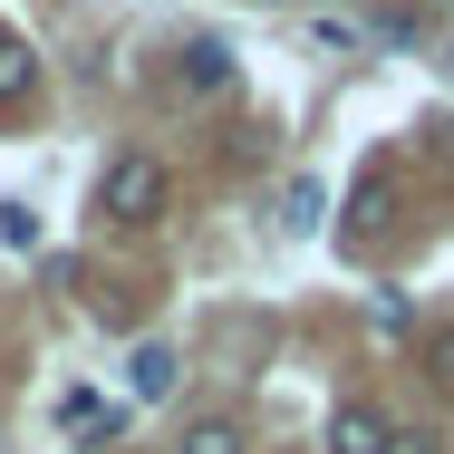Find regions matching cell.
<instances>
[{
  "label": "cell",
  "mask_w": 454,
  "mask_h": 454,
  "mask_svg": "<svg viewBox=\"0 0 454 454\" xmlns=\"http://www.w3.org/2000/svg\"><path fill=\"white\" fill-rule=\"evenodd\" d=\"M165 193H175V184H165L155 155H106V175H97V213H116V223L145 232V223L165 213Z\"/></svg>",
  "instance_id": "1"
},
{
  "label": "cell",
  "mask_w": 454,
  "mask_h": 454,
  "mask_svg": "<svg viewBox=\"0 0 454 454\" xmlns=\"http://www.w3.org/2000/svg\"><path fill=\"white\" fill-rule=\"evenodd\" d=\"M329 454H396V426H387V406H367V396H339V406H329Z\"/></svg>",
  "instance_id": "2"
},
{
  "label": "cell",
  "mask_w": 454,
  "mask_h": 454,
  "mask_svg": "<svg viewBox=\"0 0 454 454\" xmlns=\"http://www.w3.org/2000/svg\"><path fill=\"white\" fill-rule=\"evenodd\" d=\"M387 223H396V175H387V165H367L358 193H348V242H377Z\"/></svg>",
  "instance_id": "3"
},
{
  "label": "cell",
  "mask_w": 454,
  "mask_h": 454,
  "mask_svg": "<svg viewBox=\"0 0 454 454\" xmlns=\"http://www.w3.org/2000/svg\"><path fill=\"white\" fill-rule=\"evenodd\" d=\"M175 78L193 97H213V88H232V49H223V39H193V49H184L175 59Z\"/></svg>",
  "instance_id": "4"
},
{
  "label": "cell",
  "mask_w": 454,
  "mask_h": 454,
  "mask_svg": "<svg viewBox=\"0 0 454 454\" xmlns=\"http://www.w3.org/2000/svg\"><path fill=\"white\" fill-rule=\"evenodd\" d=\"M29 88H39V59H29V39H0V106H20Z\"/></svg>",
  "instance_id": "5"
},
{
  "label": "cell",
  "mask_w": 454,
  "mask_h": 454,
  "mask_svg": "<svg viewBox=\"0 0 454 454\" xmlns=\"http://www.w3.org/2000/svg\"><path fill=\"white\" fill-rule=\"evenodd\" d=\"M175 454H242V426H232V416H193Z\"/></svg>",
  "instance_id": "6"
},
{
  "label": "cell",
  "mask_w": 454,
  "mask_h": 454,
  "mask_svg": "<svg viewBox=\"0 0 454 454\" xmlns=\"http://www.w3.org/2000/svg\"><path fill=\"white\" fill-rule=\"evenodd\" d=\"M59 416H68V435H116L126 426V406H106V396H68Z\"/></svg>",
  "instance_id": "7"
},
{
  "label": "cell",
  "mask_w": 454,
  "mask_h": 454,
  "mask_svg": "<svg viewBox=\"0 0 454 454\" xmlns=\"http://www.w3.org/2000/svg\"><path fill=\"white\" fill-rule=\"evenodd\" d=\"M319 203H329L319 184H290V203H280V232H319Z\"/></svg>",
  "instance_id": "8"
},
{
  "label": "cell",
  "mask_w": 454,
  "mask_h": 454,
  "mask_svg": "<svg viewBox=\"0 0 454 454\" xmlns=\"http://www.w3.org/2000/svg\"><path fill=\"white\" fill-rule=\"evenodd\" d=\"M175 387V348H136V396H165Z\"/></svg>",
  "instance_id": "9"
},
{
  "label": "cell",
  "mask_w": 454,
  "mask_h": 454,
  "mask_svg": "<svg viewBox=\"0 0 454 454\" xmlns=\"http://www.w3.org/2000/svg\"><path fill=\"white\" fill-rule=\"evenodd\" d=\"M0 242L29 252V242H39V213H29V203H0Z\"/></svg>",
  "instance_id": "10"
},
{
  "label": "cell",
  "mask_w": 454,
  "mask_h": 454,
  "mask_svg": "<svg viewBox=\"0 0 454 454\" xmlns=\"http://www.w3.org/2000/svg\"><path fill=\"white\" fill-rule=\"evenodd\" d=\"M426 377H435V387H454V329H435V339H426Z\"/></svg>",
  "instance_id": "11"
},
{
  "label": "cell",
  "mask_w": 454,
  "mask_h": 454,
  "mask_svg": "<svg viewBox=\"0 0 454 454\" xmlns=\"http://www.w3.org/2000/svg\"><path fill=\"white\" fill-rule=\"evenodd\" d=\"M396 454H435V435L426 426H396Z\"/></svg>",
  "instance_id": "12"
}]
</instances>
